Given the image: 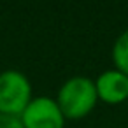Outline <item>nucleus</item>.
<instances>
[{
    "instance_id": "1",
    "label": "nucleus",
    "mask_w": 128,
    "mask_h": 128,
    "mask_svg": "<svg viewBox=\"0 0 128 128\" xmlns=\"http://www.w3.org/2000/svg\"><path fill=\"white\" fill-rule=\"evenodd\" d=\"M56 102L67 119L86 118L98 102L95 81L86 76L68 77L60 86Z\"/></svg>"
},
{
    "instance_id": "2",
    "label": "nucleus",
    "mask_w": 128,
    "mask_h": 128,
    "mask_svg": "<svg viewBox=\"0 0 128 128\" xmlns=\"http://www.w3.org/2000/svg\"><path fill=\"white\" fill-rule=\"evenodd\" d=\"M32 82L21 70L7 68L0 72V112L21 116L32 102Z\"/></svg>"
},
{
    "instance_id": "3",
    "label": "nucleus",
    "mask_w": 128,
    "mask_h": 128,
    "mask_svg": "<svg viewBox=\"0 0 128 128\" xmlns=\"http://www.w3.org/2000/svg\"><path fill=\"white\" fill-rule=\"evenodd\" d=\"M25 128H63L65 116L56 102L51 96H34L20 116Z\"/></svg>"
},
{
    "instance_id": "4",
    "label": "nucleus",
    "mask_w": 128,
    "mask_h": 128,
    "mask_svg": "<svg viewBox=\"0 0 128 128\" xmlns=\"http://www.w3.org/2000/svg\"><path fill=\"white\" fill-rule=\"evenodd\" d=\"M95 86L98 100L105 104L118 105L128 98V76L119 72L118 68L104 70L95 79Z\"/></svg>"
},
{
    "instance_id": "5",
    "label": "nucleus",
    "mask_w": 128,
    "mask_h": 128,
    "mask_svg": "<svg viewBox=\"0 0 128 128\" xmlns=\"http://www.w3.org/2000/svg\"><path fill=\"white\" fill-rule=\"evenodd\" d=\"M112 62L114 67L128 76V30L121 32L112 46Z\"/></svg>"
},
{
    "instance_id": "6",
    "label": "nucleus",
    "mask_w": 128,
    "mask_h": 128,
    "mask_svg": "<svg viewBox=\"0 0 128 128\" xmlns=\"http://www.w3.org/2000/svg\"><path fill=\"white\" fill-rule=\"evenodd\" d=\"M0 128H25L20 116H9L0 112Z\"/></svg>"
}]
</instances>
